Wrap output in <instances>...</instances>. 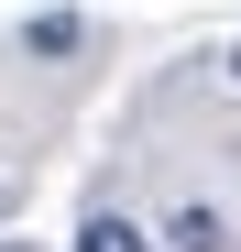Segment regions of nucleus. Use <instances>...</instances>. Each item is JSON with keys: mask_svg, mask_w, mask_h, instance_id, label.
<instances>
[{"mask_svg": "<svg viewBox=\"0 0 241 252\" xmlns=\"http://www.w3.org/2000/svg\"><path fill=\"white\" fill-rule=\"evenodd\" d=\"M165 241H176V252H230L219 208H176V220H165Z\"/></svg>", "mask_w": 241, "mask_h": 252, "instance_id": "obj_1", "label": "nucleus"}, {"mask_svg": "<svg viewBox=\"0 0 241 252\" xmlns=\"http://www.w3.org/2000/svg\"><path fill=\"white\" fill-rule=\"evenodd\" d=\"M77 252H153L132 220H120V208H88V230H77Z\"/></svg>", "mask_w": 241, "mask_h": 252, "instance_id": "obj_2", "label": "nucleus"}, {"mask_svg": "<svg viewBox=\"0 0 241 252\" xmlns=\"http://www.w3.org/2000/svg\"><path fill=\"white\" fill-rule=\"evenodd\" d=\"M22 44H33V55H77L88 22H77V11H44V22H22Z\"/></svg>", "mask_w": 241, "mask_h": 252, "instance_id": "obj_3", "label": "nucleus"}, {"mask_svg": "<svg viewBox=\"0 0 241 252\" xmlns=\"http://www.w3.org/2000/svg\"><path fill=\"white\" fill-rule=\"evenodd\" d=\"M0 220H11V176H0Z\"/></svg>", "mask_w": 241, "mask_h": 252, "instance_id": "obj_4", "label": "nucleus"}, {"mask_svg": "<svg viewBox=\"0 0 241 252\" xmlns=\"http://www.w3.org/2000/svg\"><path fill=\"white\" fill-rule=\"evenodd\" d=\"M0 252H33V241H0Z\"/></svg>", "mask_w": 241, "mask_h": 252, "instance_id": "obj_5", "label": "nucleus"}, {"mask_svg": "<svg viewBox=\"0 0 241 252\" xmlns=\"http://www.w3.org/2000/svg\"><path fill=\"white\" fill-rule=\"evenodd\" d=\"M230 77H241V55H230Z\"/></svg>", "mask_w": 241, "mask_h": 252, "instance_id": "obj_6", "label": "nucleus"}]
</instances>
